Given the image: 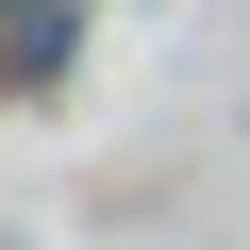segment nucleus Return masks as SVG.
<instances>
[{
  "label": "nucleus",
  "instance_id": "f257e3e1",
  "mask_svg": "<svg viewBox=\"0 0 250 250\" xmlns=\"http://www.w3.org/2000/svg\"><path fill=\"white\" fill-rule=\"evenodd\" d=\"M83 50V0H0V83H67Z\"/></svg>",
  "mask_w": 250,
  "mask_h": 250
}]
</instances>
